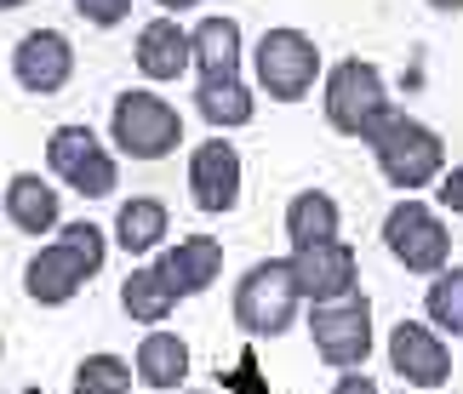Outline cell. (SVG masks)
<instances>
[{
    "label": "cell",
    "instance_id": "cell-8",
    "mask_svg": "<svg viewBox=\"0 0 463 394\" xmlns=\"http://www.w3.org/2000/svg\"><path fill=\"white\" fill-rule=\"evenodd\" d=\"M309 337L315 354L337 371H361L372 354V303L366 292L337 297V303H309Z\"/></svg>",
    "mask_w": 463,
    "mask_h": 394
},
{
    "label": "cell",
    "instance_id": "cell-20",
    "mask_svg": "<svg viewBox=\"0 0 463 394\" xmlns=\"http://www.w3.org/2000/svg\"><path fill=\"white\" fill-rule=\"evenodd\" d=\"M194 115H201L212 132H241V127H252V115H258V92L241 75L194 80Z\"/></svg>",
    "mask_w": 463,
    "mask_h": 394
},
{
    "label": "cell",
    "instance_id": "cell-4",
    "mask_svg": "<svg viewBox=\"0 0 463 394\" xmlns=\"http://www.w3.org/2000/svg\"><path fill=\"white\" fill-rule=\"evenodd\" d=\"M252 75H258V92L263 98L304 103L320 86V46L309 41L304 29L275 23V29H263V41L252 46Z\"/></svg>",
    "mask_w": 463,
    "mask_h": 394
},
{
    "label": "cell",
    "instance_id": "cell-31",
    "mask_svg": "<svg viewBox=\"0 0 463 394\" xmlns=\"http://www.w3.org/2000/svg\"><path fill=\"white\" fill-rule=\"evenodd\" d=\"M17 6H29V0H0V12H17Z\"/></svg>",
    "mask_w": 463,
    "mask_h": 394
},
{
    "label": "cell",
    "instance_id": "cell-7",
    "mask_svg": "<svg viewBox=\"0 0 463 394\" xmlns=\"http://www.w3.org/2000/svg\"><path fill=\"white\" fill-rule=\"evenodd\" d=\"M372 160H378L389 189L418 194V189L440 183V172H447V143H440L435 127H423V120H401V127L372 149Z\"/></svg>",
    "mask_w": 463,
    "mask_h": 394
},
{
    "label": "cell",
    "instance_id": "cell-34",
    "mask_svg": "<svg viewBox=\"0 0 463 394\" xmlns=\"http://www.w3.org/2000/svg\"><path fill=\"white\" fill-rule=\"evenodd\" d=\"M0 349H6V337H0Z\"/></svg>",
    "mask_w": 463,
    "mask_h": 394
},
{
    "label": "cell",
    "instance_id": "cell-33",
    "mask_svg": "<svg viewBox=\"0 0 463 394\" xmlns=\"http://www.w3.org/2000/svg\"><path fill=\"white\" fill-rule=\"evenodd\" d=\"M184 394H201V389H184Z\"/></svg>",
    "mask_w": 463,
    "mask_h": 394
},
{
    "label": "cell",
    "instance_id": "cell-11",
    "mask_svg": "<svg viewBox=\"0 0 463 394\" xmlns=\"http://www.w3.org/2000/svg\"><path fill=\"white\" fill-rule=\"evenodd\" d=\"M69 75H75V46L58 29H29L24 41L12 46V80L24 86L29 98H58Z\"/></svg>",
    "mask_w": 463,
    "mask_h": 394
},
{
    "label": "cell",
    "instance_id": "cell-6",
    "mask_svg": "<svg viewBox=\"0 0 463 394\" xmlns=\"http://www.w3.org/2000/svg\"><path fill=\"white\" fill-rule=\"evenodd\" d=\"M389 103V86L378 75V63L366 58H337L320 80V109H326V127L337 137H361V127Z\"/></svg>",
    "mask_w": 463,
    "mask_h": 394
},
{
    "label": "cell",
    "instance_id": "cell-9",
    "mask_svg": "<svg viewBox=\"0 0 463 394\" xmlns=\"http://www.w3.org/2000/svg\"><path fill=\"white\" fill-rule=\"evenodd\" d=\"M241 189H246V160H241L235 143L223 132L194 143L189 149V201H194V211L229 218V211L241 206Z\"/></svg>",
    "mask_w": 463,
    "mask_h": 394
},
{
    "label": "cell",
    "instance_id": "cell-27",
    "mask_svg": "<svg viewBox=\"0 0 463 394\" xmlns=\"http://www.w3.org/2000/svg\"><path fill=\"white\" fill-rule=\"evenodd\" d=\"M435 189H440V211H458L463 218V166H447Z\"/></svg>",
    "mask_w": 463,
    "mask_h": 394
},
{
    "label": "cell",
    "instance_id": "cell-14",
    "mask_svg": "<svg viewBox=\"0 0 463 394\" xmlns=\"http://www.w3.org/2000/svg\"><path fill=\"white\" fill-rule=\"evenodd\" d=\"M0 211H6V223L17 229V235H34V240L58 235V223H63V201H58V189H52L41 172H17V177H6Z\"/></svg>",
    "mask_w": 463,
    "mask_h": 394
},
{
    "label": "cell",
    "instance_id": "cell-25",
    "mask_svg": "<svg viewBox=\"0 0 463 394\" xmlns=\"http://www.w3.org/2000/svg\"><path fill=\"white\" fill-rule=\"evenodd\" d=\"M75 383L80 389H98V394H132V361H120V354H86L75 366Z\"/></svg>",
    "mask_w": 463,
    "mask_h": 394
},
{
    "label": "cell",
    "instance_id": "cell-15",
    "mask_svg": "<svg viewBox=\"0 0 463 394\" xmlns=\"http://www.w3.org/2000/svg\"><path fill=\"white\" fill-rule=\"evenodd\" d=\"M80 286H86V268L69 258L63 240H46L41 252L24 263V292H29V303H41V309H63V303H75Z\"/></svg>",
    "mask_w": 463,
    "mask_h": 394
},
{
    "label": "cell",
    "instance_id": "cell-16",
    "mask_svg": "<svg viewBox=\"0 0 463 394\" xmlns=\"http://www.w3.org/2000/svg\"><path fill=\"white\" fill-rule=\"evenodd\" d=\"M132 63H137V75H149V80H184V69H189V29L177 23V17H149V23H137Z\"/></svg>",
    "mask_w": 463,
    "mask_h": 394
},
{
    "label": "cell",
    "instance_id": "cell-22",
    "mask_svg": "<svg viewBox=\"0 0 463 394\" xmlns=\"http://www.w3.org/2000/svg\"><path fill=\"white\" fill-rule=\"evenodd\" d=\"M120 309H127V320H137V326H160V320L177 309L172 292H166V280L155 275V263L132 268V275L120 280Z\"/></svg>",
    "mask_w": 463,
    "mask_h": 394
},
{
    "label": "cell",
    "instance_id": "cell-10",
    "mask_svg": "<svg viewBox=\"0 0 463 394\" xmlns=\"http://www.w3.org/2000/svg\"><path fill=\"white\" fill-rule=\"evenodd\" d=\"M389 366L406 389H447L452 383V349L430 320H401L389 332Z\"/></svg>",
    "mask_w": 463,
    "mask_h": 394
},
{
    "label": "cell",
    "instance_id": "cell-2",
    "mask_svg": "<svg viewBox=\"0 0 463 394\" xmlns=\"http://www.w3.org/2000/svg\"><path fill=\"white\" fill-rule=\"evenodd\" d=\"M109 143L120 160H166L184 149V115L155 86H127L109 109Z\"/></svg>",
    "mask_w": 463,
    "mask_h": 394
},
{
    "label": "cell",
    "instance_id": "cell-19",
    "mask_svg": "<svg viewBox=\"0 0 463 394\" xmlns=\"http://www.w3.org/2000/svg\"><path fill=\"white\" fill-rule=\"evenodd\" d=\"M287 240L292 252H315L326 240H344V211L326 189H298L287 201Z\"/></svg>",
    "mask_w": 463,
    "mask_h": 394
},
{
    "label": "cell",
    "instance_id": "cell-3",
    "mask_svg": "<svg viewBox=\"0 0 463 394\" xmlns=\"http://www.w3.org/2000/svg\"><path fill=\"white\" fill-rule=\"evenodd\" d=\"M383 246L406 275L435 280L440 268H452V229L435 206H423L418 194H401V201L383 211Z\"/></svg>",
    "mask_w": 463,
    "mask_h": 394
},
{
    "label": "cell",
    "instance_id": "cell-21",
    "mask_svg": "<svg viewBox=\"0 0 463 394\" xmlns=\"http://www.w3.org/2000/svg\"><path fill=\"white\" fill-rule=\"evenodd\" d=\"M132 378L155 389V394H172V389H184L189 378V343L177 332H149L144 343H137V361H132Z\"/></svg>",
    "mask_w": 463,
    "mask_h": 394
},
{
    "label": "cell",
    "instance_id": "cell-28",
    "mask_svg": "<svg viewBox=\"0 0 463 394\" xmlns=\"http://www.w3.org/2000/svg\"><path fill=\"white\" fill-rule=\"evenodd\" d=\"M332 394H383L378 383L366 378V366L361 371H337V383H332Z\"/></svg>",
    "mask_w": 463,
    "mask_h": 394
},
{
    "label": "cell",
    "instance_id": "cell-23",
    "mask_svg": "<svg viewBox=\"0 0 463 394\" xmlns=\"http://www.w3.org/2000/svg\"><path fill=\"white\" fill-rule=\"evenodd\" d=\"M423 314L440 337H463V263L440 268L430 280V297H423Z\"/></svg>",
    "mask_w": 463,
    "mask_h": 394
},
{
    "label": "cell",
    "instance_id": "cell-29",
    "mask_svg": "<svg viewBox=\"0 0 463 394\" xmlns=\"http://www.w3.org/2000/svg\"><path fill=\"white\" fill-rule=\"evenodd\" d=\"M160 17H172V12H189V6H201V0H155Z\"/></svg>",
    "mask_w": 463,
    "mask_h": 394
},
{
    "label": "cell",
    "instance_id": "cell-24",
    "mask_svg": "<svg viewBox=\"0 0 463 394\" xmlns=\"http://www.w3.org/2000/svg\"><path fill=\"white\" fill-rule=\"evenodd\" d=\"M52 240H63V246H69V258L86 268V280H98V275H103V263H109V235H103L92 218H63Z\"/></svg>",
    "mask_w": 463,
    "mask_h": 394
},
{
    "label": "cell",
    "instance_id": "cell-32",
    "mask_svg": "<svg viewBox=\"0 0 463 394\" xmlns=\"http://www.w3.org/2000/svg\"><path fill=\"white\" fill-rule=\"evenodd\" d=\"M69 394H98V389H80V383H75V389H69Z\"/></svg>",
    "mask_w": 463,
    "mask_h": 394
},
{
    "label": "cell",
    "instance_id": "cell-5",
    "mask_svg": "<svg viewBox=\"0 0 463 394\" xmlns=\"http://www.w3.org/2000/svg\"><path fill=\"white\" fill-rule=\"evenodd\" d=\"M46 166H52V177H58L63 189H75L80 201H109V194L120 189L115 149L92 127H75V120L46 137Z\"/></svg>",
    "mask_w": 463,
    "mask_h": 394
},
{
    "label": "cell",
    "instance_id": "cell-13",
    "mask_svg": "<svg viewBox=\"0 0 463 394\" xmlns=\"http://www.w3.org/2000/svg\"><path fill=\"white\" fill-rule=\"evenodd\" d=\"M155 275L166 280L172 303L201 297V292H212V286H218V275H223V240H218V235H184V240L160 246Z\"/></svg>",
    "mask_w": 463,
    "mask_h": 394
},
{
    "label": "cell",
    "instance_id": "cell-18",
    "mask_svg": "<svg viewBox=\"0 0 463 394\" xmlns=\"http://www.w3.org/2000/svg\"><path fill=\"white\" fill-rule=\"evenodd\" d=\"M166 235H172V211H166L160 194H132V201H120V211H115V246L127 258L160 252Z\"/></svg>",
    "mask_w": 463,
    "mask_h": 394
},
{
    "label": "cell",
    "instance_id": "cell-1",
    "mask_svg": "<svg viewBox=\"0 0 463 394\" xmlns=\"http://www.w3.org/2000/svg\"><path fill=\"white\" fill-rule=\"evenodd\" d=\"M229 314L246 337H287L304 314V297H298L292 280V258H263L235 280L229 292Z\"/></svg>",
    "mask_w": 463,
    "mask_h": 394
},
{
    "label": "cell",
    "instance_id": "cell-30",
    "mask_svg": "<svg viewBox=\"0 0 463 394\" xmlns=\"http://www.w3.org/2000/svg\"><path fill=\"white\" fill-rule=\"evenodd\" d=\"M430 6H435V12H452V17H458V12H463V0H430Z\"/></svg>",
    "mask_w": 463,
    "mask_h": 394
},
{
    "label": "cell",
    "instance_id": "cell-17",
    "mask_svg": "<svg viewBox=\"0 0 463 394\" xmlns=\"http://www.w3.org/2000/svg\"><path fill=\"white\" fill-rule=\"evenodd\" d=\"M241 58H246V41H241L235 17H201V23L189 29V63L201 69V80L241 75Z\"/></svg>",
    "mask_w": 463,
    "mask_h": 394
},
{
    "label": "cell",
    "instance_id": "cell-26",
    "mask_svg": "<svg viewBox=\"0 0 463 394\" xmlns=\"http://www.w3.org/2000/svg\"><path fill=\"white\" fill-rule=\"evenodd\" d=\"M75 12L92 29H115V23H127V17H132V0H75Z\"/></svg>",
    "mask_w": 463,
    "mask_h": 394
},
{
    "label": "cell",
    "instance_id": "cell-12",
    "mask_svg": "<svg viewBox=\"0 0 463 394\" xmlns=\"http://www.w3.org/2000/svg\"><path fill=\"white\" fill-rule=\"evenodd\" d=\"M292 280H298V297L309 303H337V297H354L361 292V258H354L349 240H326L315 252H292Z\"/></svg>",
    "mask_w": 463,
    "mask_h": 394
}]
</instances>
